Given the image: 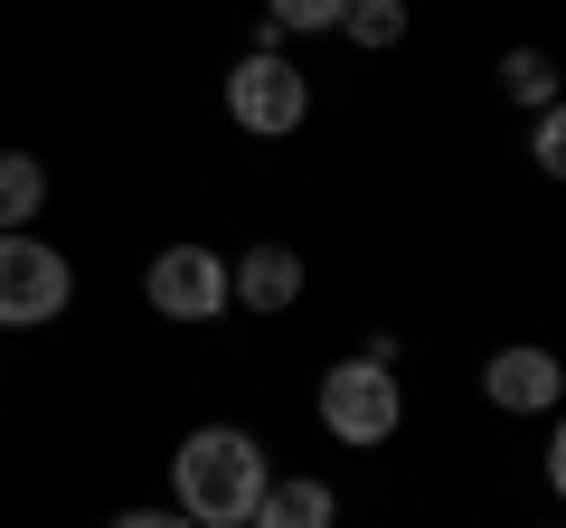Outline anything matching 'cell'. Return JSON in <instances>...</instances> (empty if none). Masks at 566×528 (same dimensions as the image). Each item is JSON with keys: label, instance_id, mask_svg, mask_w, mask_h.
Wrapping results in <instances>:
<instances>
[{"label": "cell", "instance_id": "cell-5", "mask_svg": "<svg viewBox=\"0 0 566 528\" xmlns=\"http://www.w3.org/2000/svg\"><path fill=\"white\" fill-rule=\"evenodd\" d=\"M227 123H237L245 142H293L312 123V76L293 57H255V47H245V57L227 66Z\"/></svg>", "mask_w": 566, "mask_h": 528}, {"label": "cell", "instance_id": "cell-8", "mask_svg": "<svg viewBox=\"0 0 566 528\" xmlns=\"http://www.w3.org/2000/svg\"><path fill=\"white\" fill-rule=\"evenodd\" d=\"M245 528H340V490H331L322 472H274Z\"/></svg>", "mask_w": 566, "mask_h": 528}, {"label": "cell", "instance_id": "cell-11", "mask_svg": "<svg viewBox=\"0 0 566 528\" xmlns=\"http://www.w3.org/2000/svg\"><path fill=\"white\" fill-rule=\"evenodd\" d=\"M501 95L510 104H557V57H547V47H510L501 57Z\"/></svg>", "mask_w": 566, "mask_h": 528}, {"label": "cell", "instance_id": "cell-14", "mask_svg": "<svg viewBox=\"0 0 566 528\" xmlns=\"http://www.w3.org/2000/svg\"><path fill=\"white\" fill-rule=\"evenodd\" d=\"M104 528H189V519H180V509H114Z\"/></svg>", "mask_w": 566, "mask_h": 528}, {"label": "cell", "instance_id": "cell-2", "mask_svg": "<svg viewBox=\"0 0 566 528\" xmlns=\"http://www.w3.org/2000/svg\"><path fill=\"white\" fill-rule=\"evenodd\" d=\"M312 415H322V434L340 453H378V444H397L406 434V378L387 359H331L322 368V387H312Z\"/></svg>", "mask_w": 566, "mask_h": 528}, {"label": "cell", "instance_id": "cell-9", "mask_svg": "<svg viewBox=\"0 0 566 528\" xmlns=\"http://www.w3.org/2000/svg\"><path fill=\"white\" fill-rule=\"evenodd\" d=\"M48 161L39 151H0V236H10V226H39V208H48Z\"/></svg>", "mask_w": 566, "mask_h": 528}, {"label": "cell", "instance_id": "cell-7", "mask_svg": "<svg viewBox=\"0 0 566 528\" xmlns=\"http://www.w3.org/2000/svg\"><path fill=\"white\" fill-rule=\"evenodd\" d=\"M303 284H312V264L293 255L283 236L245 245V255L227 264V293H237V311H264V321H283V311H303Z\"/></svg>", "mask_w": 566, "mask_h": 528}, {"label": "cell", "instance_id": "cell-13", "mask_svg": "<svg viewBox=\"0 0 566 528\" xmlns=\"http://www.w3.org/2000/svg\"><path fill=\"white\" fill-rule=\"evenodd\" d=\"M528 170H538V180L566 170V114H557V104H538V123H528Z\"/></svg>", "mask_w": 566, "mask_h": 528}, {"label": "cell", "instance_id": "cell-1", "mask_svg": "<svg viewBox=\"0 0 566 528\" xmlns=\"http://www.w3.org/2000/svg\"><path fill=\"white\" fill-rule=\"evenodd\" d=\"M264 482H274V463L245 425H189L180 453H170V509L189 528H245Z\"/></svg>", "mask_w": 566, "mask_h": 528}, {"label": "cell", "instance_id": "cell-10", "mask_svg": "<svg viewBox=\"0 0 566 528\" xmlns=\"http://www.w3.org/2000/svg\"><path fill=\"white\" fill-rule=\"evenodd\" d=\"M406 29H416V10H406V0H349V10H340V39L368 47V57L406 47Z\"/></svg>", "mask_w": 566, "mask_h": 528}, {"label": "cell", "instance_id": "cell-4", "mask_svg": "<svg viewBox=\"0 0 566 528\" xmlns=\"http://www.w3.org/2000/svg\"><path fill=\"white\" fill-rule=\"evenodd\" d=\"M66 303H76L66 245H48L39 226H10L0 236V330H48V321H66Z\"/></svg>", "mask_w": 566, "mask_h": 528}, {"label": "cell", "instance_id": "cell-3", "mask_svg": "<svg viewBox=\"0 0 566 528\" xmlns=\"http://www.w3.org/2000/svg\"><path fill=\"white\" fill-rule=\"evenodd\" d=\"M142 303L161 311L170 330H208V321H227V311H237V293H227V255H218L208 236L161 245V255L142 264Z\"/></svg>", "mask_w": 566, "mask_h": 528}, {"label": "cell", "instance_id": "cell-12", "mask_svg": "<svg viewBox=\"0 0 566 528\" xmlns=\"http://www.w3.org/2000/svg\"><path fill=\"white\" fill-rule=\"evenodd\" d=\"M349 0H264V20L283 29V39H322V29H340Z\"/></svg>", "mask_w": 566, "mask_h": 528}, {"label": "cell", "instance_id": "cell-6", "mask_svg": "<svg viewBox=\"0 0 566 528\" xmlns=\"http://www.w3.org/2000/svg\"><path fill=\"white\" fill-rule=\"evenodd\" d=\"M482 397L501 415H547L566 397V368H557V349H538V340H510V349H491L482 359Z\"/></svg>", "mask_w": 566, "mask_h": 528}]
</instances>
